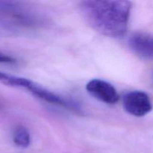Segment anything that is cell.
<instances>
[{
	"label": "cell",
	"mask_w": 153,
	"mask_h": 153,
	"mask_svg": "<svg viewBox=\"0 0 153 153\" xmlns=\"http://www.w3.org/2000/svg\"><path fill=\"white\" fill-rule=\"evenodd\" d=\"M86 90L93 97L106 104H115L119 100L116 88L104 80L92 79L87 84Z\"/></svg>",
	"instance_id": "obj_3"
},
{
	"label": "cell",
	"mask_w": 153,
	"mask_h": 153,
	"mask_svg": "<svg viewBox=\"0 0 153 153\" xmlns=\"http://www.w3.org/2000/svg\"><path fill=\"white\" fill-rule=\"evenodd\" d=\"M81 11L88 23L100 34L113 38H120L128 28L131 3L117 1H83Z\"/></svg>",
	"instance_id": "obj_1"
},
{
	"label": "cell",
	"mask_w": 153,
	"mask_h": 153,
	"mask_svg": "<svg viewBox=\"0 0 153 153\" xmlns=\"http://www.w3.org/2000/svg\"><path fill=\"white\" fill-rule=\"evenodd\" d=\"M16 62V60L5 54L0 52V63H4V64H13Z\"/></svg>",
	"instance_id": "obj_6"
},
{
	"label": "cell",
	"mask_w": 153,
	"mask_h": 153,
	"mask_svg": "<svg viewBox=\"0 0 153 153\" xmlns=\"http://www.w3.org/2000/svg\"><path fill=\"white\" fill-rule=\"evenodd\" d=\"M128 45L131 50L144 59L153 60V35L146 32H136L130 37Z\"/></svg>",
	"instance_id": "obj_4"
},
{
	"label": "cell",
	"mask_w": 153,
	"mask_h": 153,
	"mask_svg": "<svg viewBox=\"0 0 153 153\" xmlns=\"http://www.w3.org/2000/svg\"><path fill=\"white\" fill-rule=\"evenodd\" d=\"M123 107L130 114L141 117L152 111V104L147 94L143 91H134L126 94L123 98Z\"/></svg>",
	"instance_id": "obj_2"
},
{
	"label": "cell",
	"mask_w": 153,
	"mask_h": 153,
	"mask_svg": "<svg viewBox=\"0 0 153 153\" xmlns=\"http://www.w3.org/2000/svg\"><path fill=\"white\" fill-rule=\"evenodd\" d=\"M13 141L18 147L25 149L31 143V135L28 130L24 126H19L15 129L13 135Z\"/></svg>",
	"instance_id": "obj_5"
}]
</instances>
